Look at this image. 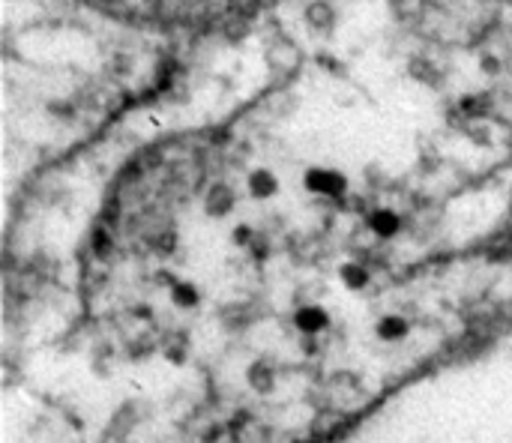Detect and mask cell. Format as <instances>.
I'll list each match as a JSON object with an SVG mask.
<instances>
[{
    "label": "cell",
    "mask_w": 512,
    "mask_h": 443,
    "mask_svg": "<svg viewBox=\"0 0 512 443\" xmlns=\"http://www.w3.org/2000/svg\"><path fill=\"white\" fill-rule=\"evenodd\" d=\"M300 327L303 330H321V324H324V315L318 312V309H306V312H300Z\"/></svg>",
    "instance_id": "1"
},
{
    "label": "cell",
    "mask_w": 512,
    "mask_h": 443,
    "mask_svg": "<svg viewBox=\"0 0 512 443\" xmlns=\"http://www.w3.org/2000/svg\"><path fill=\"white\" fill-rule=\"evenodd\" d=\"M381 333L384 336H399V333H405V324L402 321H387V324H381Z\"/></svg>",
    "instance_id": "2"
},
{
    "label": "cell",
    "mask_w": 512,
    "mask_h": 443,
    "mask_svg": "<svg viewBox=\"0 0 512 443\" xmlns=\"http://www.w3.org/2000/svg\"><path fill=\"white\" fill-rule=\"evenodd\" d=\"M255 189H258V192H261V189L270 192V189H273V180H270V177H255Z\"/></svg>",
    "instance_id": "3"
},
{
    "label": "cell",
    "mask_w": 512,
    "mask_h": 443,
    "mask_svg": "<svg viewBox=\"0 0 512 443\" xmlns=\"http://www.w3.org/2000/svg\"><path fill=\"white\" fill-rule=\"evenodd\" d=\"M375 225H378V228L384 231V228H393L396 222H393V216H378V222H375Z\"/></svg>",
    "instance_id": "4"
}]
</instances>
